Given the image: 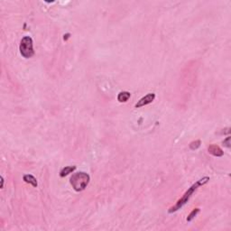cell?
<instances>
[{
  "label": "cell",
  "instance_id": "cell-7",
  "mask_svg": "<svg viewBox=\"0 0 231 231\" xmlns=\"http://www.w3.org/2000/svg\"><path fill=\"white\" fill-rule=\"evenodd\" d=\"M24 180L26 181V183H29L31 185H33L34 187H37L38 183H37V180L34 178V176L31 175V174H26L24 176Z\"/></svg>",
  "mask_w": 231,
  "mask_h": 231
},
{
  "label": "cell",
  "instance_id": "cell-5",
  "mask_svg": "<svg viewBox=\"0 0 231 231\" xmlns=\"http://www.w3.org/2000/svg\"><path fill=\"white\" fill-rule=\"evenodd\" d=\"M208 151L209 154L214 155V156H217V157H220L224 154V152L222 151V149L216 144H210L208 147Z\"/></svg>",
  "mask_w": 231,
  "mask_h": 231
},
{
  "label": "cell",
  "instance_id": "cell-2",
  "mask_svg": "<svg viewBox=\"0 0 231 231\" xmlns=\"http://www.w3.org/2000/svg\"><path fill=\"white\" fill-rule=\"evenodd\" d=\"M90 175L86 172H79L71 177V184L76 192H81L86 189L90 182Z\"/></svg>",
  "mask_w": 231,
  "mask_h": 231
},
{
  "label": "cell",
  "instance_id": "cell-10",
  "mask_svg": "<svg viewBox=\"0 0 231 231\" xmlns=\"http://www.w3.org/2000/svg\"><path fill=\"white\" fill-rule=\"evenodd\" d=\"M201 140H196V141L192 142V143L190 144V148H191V150H196V149H198V148L201 146Z\"/></svg>",
  "mask_w": 231,
  "mask_h": 231
},
{
  "label": "cell",
  "instance_id": "cell-11",
  "mask_svg": "<svg viewBox=\"0 0 231 231\" xmlns=\"http://www.w3.org/2000/svg\"><path fill=\"white\" fill-rule=\"evenodd\" d=\"M223 144L228 147V148H229L230 147V137L229 136V137H227V139L226 140H224L223 142Z\"/></svg>",
  "mask_w": 231,
  "mask_h": 231
},
{
  "label": "cell",
  "instance_id": "cell-3",
  "mask_svg": "<svg viewBox=\"0 0 231 231\" xmlns=\"http://www.w3.org/2000/svg\"><path fill=\"white\" fill-rule=\"evenodd\" d=\"M19 49H20V53L22 54L24 58H26V59L31 58L34 54L32 38L30 36H26L22 39Z\"/></svg>",
  "mask_w": 231,
  "mask_h": 231
},
{
  "label": "cell",
  "instance_id": "cell-8",
  "mask_svg": "<svg viewBox=\"0 0 231 231\" xmlns=\"http://www.w3.org/2000/svg\"><path fill=\"white\" fill-rule=\"evenodd\" d=\"M76 170V166H66L63 169H62V171L60 172V176L61 177H65L68 174L71 173L72 172H74Z\"/></svg>",
  "mask_w": 231,
  "mask_h": 231
},
{
  "label": "cell",
  "instance_id": "cell-12",
  "mask_svg": "<svg viewBox=\"0 0 231 231\" xmlns=\"http://www.w3.org/2000/svg\"><path fill=\"white\" fill-rule=\"evenodd\" d=\"M4 187V178L1 176V188H3Z\"/></svg>",
  "mask_w": 231,
  "mask_h": 231
},
{
  "label": "cell",
  "instance_id": "cell-9",
  "mask_svg": "<svg viewBox=\"0 0 231 231\" xmlns=\"http://www.w3.org/2000/svg\"><path fill=\"white\" fill-rule=\"evenodd\" d=\"M200 210H201V209H200L199 208H196V209H194L192 211V212H191V213L189 214V216H188V218H187V221H188V222H191V221H192V219H194V218H195V217H196V216L198 215V213L200 212Z\"/></svg>",
  "mask_w": 231,
  "mask_h": 231
},
{
  "label": "cell",
  "instance_id": "cell-4",
  "mask_svg": "<svg viewBox=\"0 0 231 231\" xmlns=\"http://www.w3.org/2000/svg\"><path fill=\"white\" fill-rule=\"evenodd\" d=\"M155 99V94L154 93H149L147 94L146 96L143 97L141 99H139V101H137V103L136 104V108H139V107H144L150 103H152L154 100Z\"/></svg>",
  "mask_w": 231,
  "mask_h": 231
},
{
  "label": "cell",
  "instance_id": "cell-1",
  "mask_svg": "<svg viewBox=\"0 0 231 231\" xmlns=\"http://www.w3.org/2000/svg\"><path fill=\"white\" fill-rule=\"evenodd\" d=\"M209 180V177H204V178H202V179L198 180L196 183H194L192 186L186 192L184 193V195L182 196V198L180 199V200L177 201V203L173 206V207L170 208L169 213H172V212H175V211L179 210L181 207H183V206L188 202V201H189L190 198L192 197V195L193 194V192H194L200 186H202V185L206 184Z\"/></svg>",
  "mask_w": 231,
  "mask_h": 231
},
{
  "label": "cell",
  "instance_id": "cell-6",
  "mask_svg": "<svg viewBox=\"0 0 231 231\" xmlns=\"http://www.w3.org/2000/svg\"><path fill=\"white\" fill-rule=\"evenodd\" d=\"M130 97H131L130 92H128V91H121L117 95V100L119 102H127L130 99Z\"/></svg>",
  "mask_w": 231,
  "mask_h": 231
}]
</instances>
